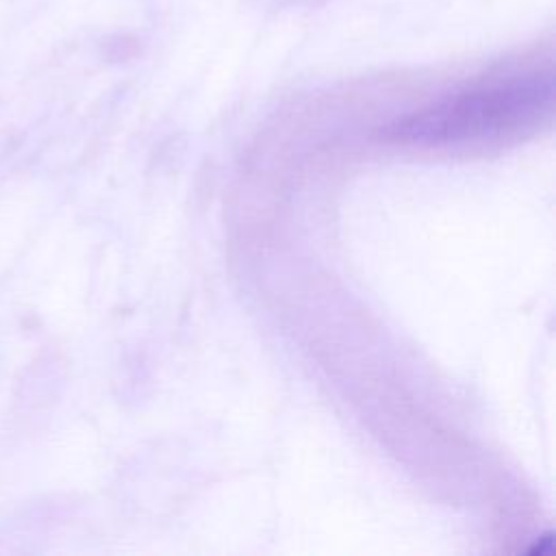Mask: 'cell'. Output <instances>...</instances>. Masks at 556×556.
<instances>
[{
    "instance_id": "cell-1",
    "label": "cell",
    "mask_w": 556,
    "mask_h": 556,
    "mask_svg": "<svg viewBox=\"0 0 556 556\" xmlns=\"http://www.w3.org/2000/svg\"><path fill=\"white\" fill-rule=\"evenodd\" d=\"M554 76L530 70L452 93L397 122L384 135L404 143L484 141L536 124L552 111Z\"/></svg>"
}]
</instances>
